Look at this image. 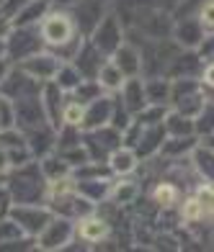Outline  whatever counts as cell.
<instances>
[{"mask_svg": "<svg viewBox=\"0 0 214 252\" xmlns=\"http://www.w3.org/2000/svg\"><path fill=\"white\" fill-rule=\"evenodd\" d=\"M163 124H165L168 136H194L196 134V121L181 111H171Z\"/></svg>", "mask_w": 214, "mask_h": 252, "instance_id": "cell-19", "label": "cell"}, {"mask_svg": "<svg viewBox=\"0 0 214 252\" xmlns=\"http://www.w3.org/2000/svg\"><path fill=\"white\" fill-rule=\"evenodd\" d=\"M137 196H140V188L134 186V183H119V186H111V198H114L116 206L134 203Z\"/></svg>", "mask_w": 214, "mask_h": 252, "instance_id": "cell-29", "label": "cell"}, {"mask_svg": "<svg viewBox=\"0 0 214 252\" xmlns=\"http://www.w3.org/2000/svg\"><path fill=\"white\" fill-rule=\"evenodd\" d=\"M196 150V142L194 136H171L165 144H163V155L165 157H178V155H186V152H194Z\"/></svg>", "mask_w": 214, "mask_h": 252, "instance_id": "cell-26", "label": "cell"}, {"mask_svg": "<svg viewBox=\"0 0 214 252\" xmlns=\"http://www.w3.org/2000/svg\"><path fill=\"white\" fill-rule=\"evenodd\" d=\"M111 232V224L106 219H101V216H93L88 214L80 219V226H77V234H80L83 242H104Z\"/></svg>", "mask_w": 214, "mask_h": 252, "instance_id": "cell-16", "label": "cell"}, {"mask_svg": "<svg viewBox=\"0 0 214 252\" xmlns=\"http://www.w3.org/2000/svg\"><path fill=\"white\" fill-rule=\"evenodd\" d=\"M39 29H41L44 44H47V47H54V49H60V47H65V44L77 39L75 18L67 16L65 10H52V13H47Z\"/></svg>", "mask_w": 214, "mask_h": 252, "instance_id": "cell-2", "label": "cell"}, {"mask_svg": "<svg viewBox=\"0 0 214 252\" xmlns=\"http://www.w3.org/2000/svg\"><path fill=\"white\" fill-rule=\"evenodd\" d=\"M196 198L204 209V216H214V183H204L196 188Z\"/></svg>", "mask_w": 214, "mask_h": 252, "instance_id": "cell-33", "label": "cell"}, {"mask_svg": "<svg viewBox=\"0 0 214 252\" xmlns=\"http://www.w3.org/2000/svg\"><path fill=\"white\" fill-rule=\"evenodd\" d=\"M75 237V226L67 216H54L36 237V250H65Z\"/></svg>", "mask_w": 214, "mask_h": 252, "instance_id": "cell-7", "label": "cell"}, {"mask_svg": "<svg viewBox=\"0 0 214 252\" xmlns=\"http://www.w3.org/2000/svg\"><path fill=\"white\" fill-rule=\"evenodd\" d=\"M31 3V0H5L3 5H0V16H5V18H16L21 10H24L26 5Z\"/></svg>", "mask_w": 214, "mask_h": 252, "instance_id": "cell-34", "label": "cell"}, {"mask_svg": "<svg viewBox=\"0 0 214 252\" xmlns=\"http://www.w3.org/2000/svg\"><path fill=\"white\" fill-rule=\"evenodd\" d=\"M194 121H196V131L199 134H204V136L214 134V100L204 103V108L199 111V116Z\"/></svg>", "mask_w": 214, "mask_h": 252, "instance_id": "cell-30", "label": "cell"}, {"mask_svg": "<svg viewBox=\"0 0 214 252\" xmlns=\"http://www.w3.org/2000/svg\"><path fill=\"white\" fill-rule=\"evenodd\" d=\"M157 3H160L163 8H168V10H176V8H178V3H181V0H157Z\"/></svg>", "mask_w": 214, "mask_h": 252, "instance_id": "cell-41", "label": "cell"}, {"mask_svg": "<svg viewBox=\"0 0 214 252\" xmlns=\"http://www.w3.org/2000/svg\"><path fill=\"white\" fill-rule=\"evenodd\" d=\"M204 85L214 88V62H207V67H204Z\"/></svg>", "mask_w": 214, "mask_h": 252, "instance_id": "cell-39", "label": "cell"}, {"mask_svg": "<svg viewBox=\"0 0 214 252\" xmlns=\"http://www.w3.org/2000/svg\"><path fill=\"white\" fill-rule=\"evenodd\" d=\"M83 119H85V103L80 100H70L65 103V111H62V124H70V126H83Z\"/></svg>", "mask_w": 214, "mask_h": 252, "instance_id": "cell-31", "label": "cell"}, {"mask_svg": "<svg viewBox=\"0 0 214 252\" xmlns=\"http://www.w3.org/2000/svg\"><path fill=\"white\" fill-rule=\"evenodd\" d=\"M57 3H65L67 5V3H77V0H57Z\"/></svg>", "mask_w": 214, "mask_h": 252, "instance_id": "cell-43", "label": "cell"}, {"mask_svg": "<svg viewBox=\"0 0 214 252\" xmlns=\"http://www.w3.org/2000/svg\"><path fill=\"white\" fill-rule=\"evenodd\" d=\"M114 111H116V100L114 98L98 95L96 100L85 103V119H83L80 129L93 131V129H101V126H108L111 119H114Z\"/></svg>", "mask_w": 214, "mask_h": 252, "instance_id": "cell-10", "label": "cell"}, {"mask_svg": "<svg viewBox=\"0 0 214 252\" xmlns=\"http://www.w3.org/2000/svg\"><path fill=\"white\" fill-rule=\"evenodd\" d=\"M16 173L8 180V190L13 203H39L49 193V180L44 175L41 165L26 162L21 167H13Z\"/></svg>", "mask_w": 214, "mask_h": 252, "instance_id": "cell-1", "label": "cell"}, {"mask_svg": "<svg viewBox=\"0 0 214 252\" xmlns=\"http://www.w3.org/2000/svg\"><path fill=\"white\" fill-rule=\"evenodd\" d=\"M178 186H173V183H160V186L155 188V193H152V201L157 203V206H165V209H171V206H176L178 203Z\"/></svg>", "mask_w": 214, "mask_h": 252, "instance_id": "cell-27", "label": "cell"}, {"mask_svg": "<svg viewBox=\"0 0 214 252\" xmlns=\"http://www.w3.org/2000/svg\"><path fill=\"white\" fill-rule=\"evenodd\" d=\"M137 152L132 150V147H119V150H114L111 152V157H108V167H111V173H116V175H129V173H134L137 170Z\"/></svg>", "mask_w": 214, "mask_h": 252, "instance_id": "cell-17", "label": "cell"}, {"mask_svg": "<svg viewBox=\"0 0 214 252\" xmlns=\"http://www.w3.org/2000/svg\"><path fill=\"white\" fill-rule=\"evenodd\" d=\"M77 190L83 193L85 198H91L93 203L104 201L106 196H111V183L108 178H88V180H77Z\"/></svg>", "mask_w": 214, "mask_h": 252, "instance_id": "cell-20", "label": "cell"}, {"mask_svg": "<svg viewBox=\"0 0 214 252\" xmlns=\"http://www.w3.org/2000/svg\"><path fill=\"white\" fill-rule=\"evenodd\" d=\"M0 57H8V39H0Z\"/></svg>", "mask_w": 214, "mask_h": 252, "instance_id": "cell-42", "label": "cell"}, {"mask_svg": "<svg viewBox=\"0 0 214 252\" xmlns=\"http://www.w3.org/2000/svg\"><path fill=\"white\" fill-rule=\"evenodd\" d=\"M121 100H124V108H127L129 113H137L147 106V88H144V80L140 75L134 77H127L121 85Z\"/></svg>", "mask_w": 214, "mask_h": 252, "instance_id": "cell-13", "label": "cell"}, {"mask_svg": "<svg viewBox=\"0 0 214 252\" xmlns=\"http://www.w3.org/2000/svg\"><path fill=\"white\" fill-rule=\"evenodd\" d=\"M10 75V62H8V57H0V83Z\"/></svg>", "mask_w": 214, "mask_h": 252, "instance_id": "cell-40", "label": "cell"}, {"mask_svg": "<svg viewBox=\"0 0 214 252\" xmlns=\"http://www.w3.org/2000/svg\"><path fill=\"white\" fill-rule=\"evenodd\" d=\"M65 90L54 83H44V108H47V116H49V124L54 129H60L62 126V111H65Z\"/></svg>", "mask_w": 214, "mask_h": 252, "instance_id": "cell-14", "label": "cell"}, {"mask_svg": "<svg viewBox=\"0 0 214 252\" xmlns=\"http://www.w3.org/2000/svg\"><path fill=\"white\" fill-rule=\"evenodd\" d=\"M47 8H49V0H31V3L13 18V24L16 26H36L39 21H44V16H47Z\"/></svg>", "mask_w": 214, "mask_h": 252, "instance_id": "cell-22", "label": "cell"}, {"mask_svg": "<svg viewBox=\"0 0 214 252\" xmlns=\"http://www.w3.org/2000/svg\"><path fill=\"white\" fill-rule=\"evenodd\" d=\"M18 67L24 72H29L34 80H39V83H52V80L57 77L60 67H62V60L57 54H49V52H36V54H31L29 60L18 62Z\"/></svg>", "mask_w": 214, "mask_h": 252, "instance_id": "cell-8", "label": "cell"}, {"mask_svg": "<svg viewBox=\"0 0 214 252\" xmlns=\"http://www.w3.org/2000/svg\"><path fill=\"white\" fill-rule=\"evenodd\" d=\"M199 21L204 24V29H212L214 31V0H207L199 10Z\"/></svg>", "mask_w": 214, "mask_h": 252, "instance_id": "cell-35", "label": "cell"}, {"mask_svg": "<svg viewBox=\"0 0 214 252\" xmlns=\"http://www.w3.org/2000/svg\"><path fill=\"white\" fill-rule=\"evenodd\" d=\"M10 209H13V198H10V190L5 186H0V219L10 216Z\"/></svg>", "mask_w": 214, "mask_h": 252, "instance_id": "cell-36", "label": "cell"}, {"mask_svg": "<svg viewBox=\"0 0 214 252\" xmlns=\"http://www.w3.org/2000/svg\"><path fill=\"white\" fill-rule=\"evenodd\" d=\"M83 80H85V77L80 75V70H77L72 62H67V64L60 67V72H57V77H54V83H57V85L65 90V93H72V90L80 85Z\"/></svg>", "mask_w": 214, "mask_h": 252, "instance_id": "cell-24", "label": "cell"}, {"mask_svg": "<svg viewBox=\"0 0 214 252\" xmlns=\"http://www.w3.org/2000/svg\"><path fill=\"white\" fill-rule=\"evenodd\" d=\"M111 60H114L119 64V70L127 75V77H134L142 72V52L134 47V44H127L124 41L121 47L111 54Z\"/></svg>", "mask_w": 214, "mask_h": 252, "instance_id": "cell-15", "label": "cell"}, {"mask_svg": "<svg viewBox=\"0 0 214 252\" xmlns=\"http://www.w3.org/2000/svg\"><path fill=\"white\" fill-rule=\"evenodd\" d=\"M173 39L178 41V47H181V49H199L201 41L207 39L204 24L199 21V16L176 18V24H173Z\"/></svg>", "mask_w": 214, "mask_h": 252, "instance_id": "cell-9", "label": "cell"}, {"mask_svg": "<svg viewBox=\"0 0 214 252\" xmlns=\"http://www.w3.org/2000/svg\"><path fill=\"white\" fill-rule=\"evenodd\" d=\"M3 3H5V0H0V5H3Z\"/></svg>", "mask_w": 214, "mask_h": 252, "instance_id": "cell-44", "label": "cell"}, {"mask_svg": "<svg viewBox=\"0 0 214 252\" xmlns=\"http://www.w3.org/2000/svg\"><path fill=\"white\" fill-rule=\"evenodd\" d=\"M41 44H44L41 29L36 31V26H16L13 33L8 36V60L24 62L31 54L41 52Z\"/></svg>", "mask_w": 214, "mask_h": 252, "instance_id": "cell-4", "label": "cell"}, {"mask_svg": "<svg viewBox=\"0 0 214 252\" xmlns=\"http://www.w3.org/2000/svg\"><path fill=\"white\" fill-rule=\"evenodd\" d=\"M72 64L80 70V75L85 80H93V77H98V70L104 67V52H101L96 44L88 39V41H83V47L77 49Z\"/></svg>", "mask_w": 214, "mask_h": 252, "instance_id": "cell-12", "label": "cell"}, {"mask_svg": "<svg viewBox=\"0 0 214 252\" xmlns=\"http://www.w3.org/2000/svg\"><path fill=\"white\" fill-rule=\"evenodd\" d=\"M72 13H75L72 18H75L77 29H80L83 33H93L96 26L106 16V5H104V0H77Z\"/></svg>", "mask_w": 214, "mask_h": 252, "instance_id": "cell-11", "label": "cell"}, {"mask_svg": "<svg viewBox=\"0 0 214 252\" xmlns=\"http://www.w3.org/2000/svg\"><path fill=\"white\" fill-rule=\"evenodd\" d=\"M196 52H199L201 60H204V64H207V62H214V33L201 41V47H199Z\"/></svg>", "mask_w": 214, "mask_h": 252, "instance_id": "cell-37", "label": "cell"}, {"mask_svg": "<svg viewBox=\"0 0 214 252\" xmlns=\"http://www.w3.org/2000/svg\"><path fill=\"white\" fill-rule=\"evenodd\" d=\"M21 237H29V234L18 226V221L13 216H10V219H0V247L8 245V242H16Z\"/></svg>", "mask_w": 214, "mask_h": 252, "instance_id": "cell-28", "label": "cell"}, {"mask_svg": "<svg viewBox=\"0 0 214 252\" xmlns=\"http://www.w3.org/2000/svg\"><path fill=\"white\" fill-rule=\"evenodd\" d=\"M10 216L18 221V226L29 237H39L44 232V226L54 219L52 209H44V206H36V203H16L10 209Z\"/></svg>", "mask_w": 214, "mask_h": 252, "instance_id": "cell-5", "label": "cell"}, {"mask_svg": "<svg viewBox=\"0 0 214 252\" xmlns=\"http://www.w3.org/2000/svg\"><path fill=\"white\" fill-rule=\"evenodd\" d=\"M91 41L104 52V54H114L121 44H124V26H121V18L114 13H106L104 21L96 26V31L91 33Z\"/></svg>", "mask_w": 214, "mask_h": 252, "instance_id": "cell-6", "label": "cell"}, {"mask_svg": "<svg viewBox=\"0 0 214 252\" xmlns=\"http://www.w3.org/2000/svg\"><path fill=\"white\" fill-rule=\"evenodd\" d=\"M144 88H147V103H155V106L171 103V93H173L171 77H165V75L150 77V80H144Z\"/></svg>", "mask_w": 214, "mask_h": 252, "instance_id": "cell-18", "label": "cell"}, {"mask_svg": "<svg viewBox=\"0 0 214 252\" xmlns=\"http://www.w3.org/2000/svg\"><path fill=\"white\" fill-rule=\"evenodd\" d=\"M41 170H44V175H47V180H60V178H70L72 165L67 162L65 157H44Z\"/></svg>", "mask_w": 214, "mask_h": 252, "instance_id": "cell-25", "label": "cell"}, {"mask_svg": "<svg viewBox=\"0 0 214 252\" xmlns=\"http://www.w3.org/2000/svg\"><path fill=\"white\" fill-rule=\"evenodd\" d=\"M181 219H183L186 224H194V221H201V219H204V209H201L196 193L181 203Z\"/></svg>", "mask_w": 214, "mask_h": 252, "instance_id": "cell-32", "label": "cell"}, {"mask_svg": "<svg viewBox=\"0 0 214 252\" xmlns=\"http://www.w3.org/2000/svg\"><path fill=\"white\" fill-rule=\"evenodd\" d=\"M96 80L101 83V88H104V90H121L127 75L119 70V64H116L114 60H108V62H104V67L98 70V77H96Z\"/></svg>", "mask_w": 214, "mask_h": 252, "instance_id": "cell-23", "label": "cell"}, {"mask_svg": "<svg viewBox=\"0 0 214 252\" xmlns=\"http://www.w3.org/2000/svg\"><path fill=\"white\" fill-rule=\"evenodd\" d=\"M121 142H124V131L121 129H116V126H101V129H93V131H88L85 136H83V144H85V150L91 152V159L96 162H108V157H111V152L114 150H119L121 147Z\"/></svg>", "mask_w": 214, "mask_h": 252, "instance_id": "cell-3", "label": "cell"}, {"mask_svg": "<svg viewBox=\"0 0 214 252\" xmlns=\"http://www.w3.org/2000/svg\"><path fill=\"white\" fill-rule=\"evenodd\" d=\"M194 167L207 183H214V147H209V144L196 147L194 150Z\"/></svg>", "mask_w": 214, "mask_h": 252, "instance_id": "cell-21", "label": "cell"}, {"mask_svg": "<svg viewBox=\"0 0 214 252\" xmlns=\"http://www.w3.org/2000/svg\"><path fill=\"white\" fill-rule=\"evenodd\" d=\"M8 170H13V159H10L8 150H3V147H0V173L5 175Z\"/></svg>", "mask_w": 214, "mask_h": 252, "instance_id": "cell-38", "label": "cell"}]
</instances>
